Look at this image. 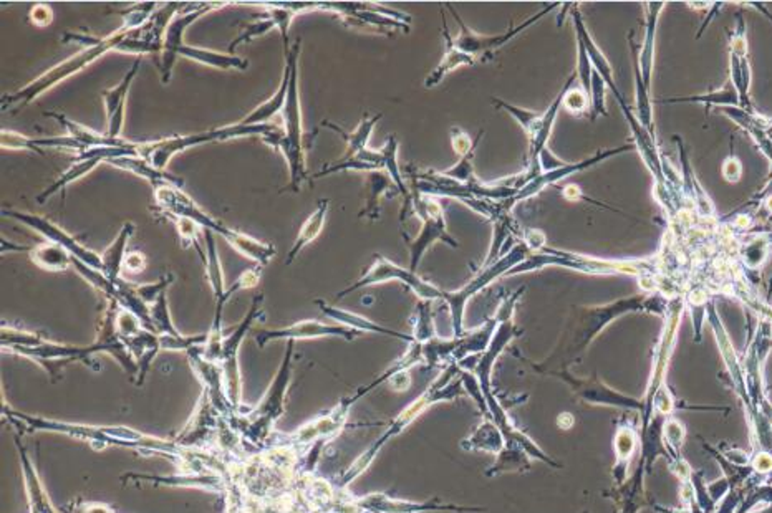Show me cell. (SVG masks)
Here are the masks:
<instances>
[{"mask_svg": "<svg viewBox=\"0 0 772 513\" xmlns=\"http://www.w3.org/2000/svg\"><path fill=\"white\" fill-rule=\"evenodd\" d=\"M665 307L668 303L660 295H637L605 307L576 309V315L570 319L551 356L544 363H533L529 360H525V363L541 374L552 376L554 372H568V366L582 358L587 346L612 319L629 311H653L660 315Z\"/></svg>", "mask_w": 772, "mask_h": 513, "instance_id": "cell-1", "label": "cell"}, {"mask_svg": "<svg viewBox=\"0 0 772 513\" xmlns=\"http://www.w3.org/2000/svg\"><path fill=\"white\" fill-rule=\"evenodd\" d=\"M5 419L10 424L16 425L22 433H57L69 435L79 441L89 443L91 447L98 451L107 447H132L140 451L150 452V454H160L164 457H173L183 462L186 457L187 451L181 449L174 441L158 439L148 434L140 433L126 425H97L79 424V423H67V421H57L48 417L32 416L14 411L5 407L2 411Z\"/></svg>", "mask_w": 772, "mask_h": 513, "instance_id": "cell-2", "label": "cell"}, {"mask_svg": "<svg viewBox=\"0 0 772 513\" xmlns=\"http://www.w3.org/2000/svg\"><path fill=\"white\" fill-rule=\"evenodd\" d=\"M130 28L136 27L123 22L122 27L115 32H111L110 36L101 37V38L83 36V34H65L62 37L63 44L71 42V44L81 45L80 52H77L62 62L57 63L50 70L44 71L42 75L37 77L36 80L30 81L26 87H22L14 93L4 95L0 99L2 110L14 108L16 111H18V110L30 105L32 101H36L37 98L42 97L48 89H54L67 79L85 70L87 67L100 60L101 57H105L110 52L122 54V47H123L124 38H126V34H128Z\"/></svg>", "mask_w": 772, "mask_h": 513, "instance_id": "cell-3", "label": "cell"}, {"mask_svg": "<svg viewBox=\"0 0 772 513\" xmlns=\"http://www.w3.org/2000/svg\"><path fill=\"white\" fill-rule=\"evenodd\" d=\"M183 184L163 181L153 184L156 204L161 213L169 219L173 217H189L201 227V229L213 230L214 234L221 236L231 244L232 247L239 252L240 256H248L258 267H264L276 256L277 250L272 244H267L262 240L248 236L240 230L227 227L221 221H216L213 215L203 211L197 204L181 189Z\"/></svg>", "mask_w": 772, "mask_h": 513, "instance_id": "cell-4", "label": "cell"}, {"mask_svg": "<svg viewBox=\"0 0 772 513\" xmlns=\"http://www.w3.org/2000/svg\"><path fill=\"white\" fill-rule=\"evenodd\" d=\"M293 356L295 341H287L284 360L258 406L250 407L244 413L239 407L229 416V423L240 434V437L256 449L264 447L270 441L272 427L284 416L287 391L292 381Z\"/></svg>", "mask_w": 772, "mask_h": 513, "instance_id": "cell-5", "label": "cell"}, {"mask_svg": "<svg viewBox=\"0 0 772 513\" xmlns=\"http://www.w3.org/2000/svg\"><path fill=\"white\" fill-rule=\"evenodd\" d=\"M301 44L302 40L297 38L295 44L291 47V50L285 52V58L292 65V73H291L287 101H285L282 113L279 116L284 138L277 150L284 154L287 166H289V176H291L289 186L285 187L284 191L291 189L293 193H299L303 181L309 179V169H307V160H305V133H303L301 91H299Z\"/></svg>", "mask_w": 772, "mask_h": 513, "instance_id": "cell-6", "label": "cell"}, {"mask_svg": "<svg viewBox=\"0 0 772 513\" xmlns=\"http://www.w3.org/2000/svg\"><path fill=\"white\" fill-rule=\"evenodd\" d=\"M408 213L415 214L417 217L423 221V227H421V232L418 234L417 239L409 242V252H411L409 270L417 274L419 260L423 258L425 252L435 242L443 240L454 248L458 247L460 244H458V240H454V237L448 234L446 221H444L443 205L435 197H429V195L423 194V193L415 189L413 193H409L408 199H405L400 221H405Z\"/></svg>", "mask_w": 772, "mask_h": 513, "instance_id": "cell-7", "label": "cell"}, {"mask_svg": "<svg viewBox=\"0 0 772 513\" xmlns=\"http://www.w3.org/2000/svg\"><path fill=\"white\" fill-rule=\"evenodd\" d=\"M264 295L259 293L252 298V305L248 315L242 319L239 325L232 328L231 333L224 337L222 345L221 368L224 376L226 394L236 409L240 407L242 396V378H240L239 350L244 338L248 337L249 330L264 315Z\"/></svg>", "mask_w": 772, "mask_h": 513, "instance_id": "cell-8", "label": "cell"}, {"mask_svg": "<svg viewBox=\"0 0 772 513\" xmlns=\"http://www.w3.org/2000/svg\"><path fill=\"white\" fill-rule=\"evenodd\" d=\"M390 280L403 282L405 287L411 288L421 300L444 301V298H446L444 290L429 284L427 280H423L419 275L411 272L409 268L408 270L401 268L400 266H397L395 262H391L380 254H375L372 266L365 270V274L356 280L355 284H352L350 287H346L345 290L338 292L337 298H344L348 293L362 290L365 287H372V285L383 284V282H390Z\"/></svg>", "mask_w": 772, "mask_h": 513, "instance_id": "cell-9", "label": "cell"}, {"mask_svg": "<svg viewBox=\"0 0 772 513\" xmlns=\"http://www.w3.org/2000/svg\"><path fill=\"white\" fill-rule=\"evenodd\" d=\"M373 388L375 384L372 382L365 388H360L354 396L342 399L337 406L330 409L329 413L305 423L292 434H287V437H284L285 443L291 444L295 449H311L313 444H327L333 441L338 434L345 429L350 407L354 406L358 399L364 398L365 394L370 393Z\"/></svg>", "mask_w": 772, "mask_h": 513, "instance_id": "cell-10", "label": "cell"}, {"mask_svg": "<svg viewBox=\"0 0 772 513\" xmlns=\"http://www.w3.org/2000/svg\"><path fill=\"white\" fill-rule=\"evenodd\" d=\"M529 252H531V248L527 247L524 242H521L507 256H502L499 262L484 267V270L480 275H476L470 284L464 285L462 288L456 290V292H446L444 301L449 305V310H451L454 337H462V317H464L466 301L470 300L472 295H476L480 290H482L484 287H488L492 280H496L497 277L507 275L514 267L524 264L527 256H529Z\"/></svg>", "mask_w": 772, "mask_h": 513, "instance_id": "cell-11", "label": "cell"}, {"mask_svg": "<svg viewBox=\"0 0 772 513\" xmlns=\"http://www.w3.org/2000/svg\"><path fill=\"white\" fill-rule=\"evenodd\" d=\"M325 9L335 10L344 18L346 27L370 30L375 34L393 37L397 32H408L411 17L398 12L386 9L380 4H325Z\"/></svg>", "mask_w": 772, "mask_h": 513, "instance_id": "cell-12", "label": "cell"}, {"mask_svg": "<svg viewBox=\"0 0 772 513\" xmlns=\"http://www.w3.org/2000/svg\"><path fill=\"white\" fill-rule=\"evenodd\" d=\"M448 7H449L451 12H453L454 20L460 24V36L454 37V45L461 50L462 54L468 55L470 58H472L474 62H489V60L494 57V54H496V50H499L502 45H506L507 42H509V40H513L515 36H519L521 32H524L525 28H529L531 26H534L539 18L544 17L545 14H549L551 10L560 7V4H549L545 9L541 10L539 14H535L534 17L527 18V20L523 22L521 26H515V27L509 28L507 32L501 34V36H480V34L472 32V30L468 28V26L462 22L460 16L456 14V10H454L449 4H448Z\"/></svg>", "mask_w": 772, "mask_h": 513, "instance_id": "cell-13", "label": "cell"}, {"mask_svg": "<svg viewBox=\"0 0 772 513\" xmlns=\"http://www.w3.org/2000/svg\"><path fill=\"white\" fill-rule=\"evenodd\" d=\"M2 217H7V219H12V221H17L20 224H24V225H27L30 229L36 230L37 234H40L42 237H45V240L54 242L57 246H62L63 248H67L70 252L71 256L79 258L83 264H87V266L93 267V268L103 272L101 256H98L97 252L85 247L75 236H71L67 230H63L58 224L47 219L44 215L24 213V211H17V209H4L2 211Z\"/></svg>", "mask_w": 772, "mask_h": 513, "instance_id": "cell-14", "label": "cell"}, {"mask_svg": "<svg viewBox=\"0 0 772 513\" xmlns=\"http://www.w3.org/2000/svg\"><path fill=\"white\" fill-rule=\"evenodd\" d=\"M213 141H224L221 128L203 131V133L176 134V136H168V138L153 140V141L138 142L136 150L140 158L152 162L153 166L160 171H166L171 160L179 152Z\"/></svg>", "mask_w": 772, "mask_h": 513, "instance_id": "cell-15", "label": "cell"}, {"mask_svg": "<svg viewBox=\"0 0 772 513\" xmlns=\"http://www.w3.org/2000/svg\"><path fill=\"white\" fill-rule=\"evenodd\" d=\"M226 4H216V2H206V4H191L189 9L183 10L179 16L171 20L168 26V30L164 34V42H163V50H161L160 58V77L163 85H168L173 77V70L174 65L178 62L179 48L181 45L185 44V32L187 27L199 20V18L206 16L207 12L214 9H219Z\"/></svg>", "mask_w": 772, "mask_h": 513, "instance_id": "cell-16", "label": "cell"}, {"mask_svg": "<svg viewBox=\"0 0 772 513\" xmlns=\"http://www.w3.org/2000/svg\"><path fill=\"white\" fill-rule=\"evenodd\" d=\"M105 300H107L105 311H103L101 319H100L97 338L91 343V348L97 354H110L116 363L120 364L124 372L136 381L138 372H140L138 364L134 361L133 354L124 343L123 338L120 337L118 328H116V313L120 310V305L113 298H105Z\"/></svg>", "mask_w": 772, "mask_h": 513, "instance_id": "cell-17", "label": "cell"}, {"mask_svg": "<svg viewBox=\"0 0 772 513\" xmlns=\"http://www.w3.org/2000/svg\"><path fill=\"white\" fill-rule=\"evenodd\" d=\"M364 333L352 330V328L342 327V325H327L319 319H302L293 325L285 328H272V330H262L256 335V343L259 348H264L267 343L285 340V341H297V340H309V338L338 337L344 340H355Z\"/></svg>", "mask_w": 772, "mask_h": 513, "instance_id": "cell-18", "label": "cell"}, {"mask_svg": "<svg viewBox=\"0 0 772 513\" xmlns=\"http://www.w3.org/2000/svg\"><path fill=\"white\" fill-rule=\"evenodd\" d=\"M737 26L731 34L729 45V68H731V83L735 85L739 95V107L747 113L755 115V108L751 105L749 89H751V67L747 60V40H746V22L741 14L736 16Z\"/></svg>", "mask_w": 772, "mask_h": 513, "instance_id": "cell-19", "label": "cell"}, {"mask_svg": "<svg viewBox=\"0 0 772 513\" xmlns=\"http://www.w3.org/2000/svg\"><path fill=\"white\" fill-rule=\"evenodd\" d=\"M140 63H142V58H136L133 67L126 71L123 80L120 81L113 89H103V93H101L105 115H107V134L113 140H120L122 133H123L126 103H128L130 89L133 87L134 79L140 71Z\"/></svg>", "mask_w": 772, "mask_h": 513, "instance_id": "cell-20", "label": "cell"}, {"mask_svg": "<svg viewBox=\"0 0 772 513\" xmlns=\"http://www.w3.org/2000/svg\"><path fill=\"white\" fill-rule=\"evenodd\" d=\"M552 376L559 378L567 384L568 388L572 390L574 394H577L578 398L584 399L587 403H594V404H612V406H625L629 409H635V407H641L639 401L635 399L627 398L623 394H619L615 391L607 388L604 382L597 380H577L574 378L568 372H554Z\"/></svg>", "mask_w": 772, "mask_h": 513, "instance_id": "cell-21", "label": "cell"}, {"mask_svg": "<svg viewBox=\"0 0 772 513\" xmlns=\"http://www.w3.org/2000/svg\"><path fill=\"white\" fill-rule=\"evenodd\" d=\"M16 444H17L18 457H20V466H22V474H24V482H26V492H27L28 497V513H58L55 508L54 502L50 500V497L45 490L44 482L40 478L36 464L30 459L26 445L20 443L18 439H16Z\"/></svg>", "mask_w": 772, "mask_h": 513, "instance_id": "cell-22", "label": "cell"}, {"mask_svg": "<svg viewBox=\"0 0 772 513\" xmlns=\"http://www.w3.org/2000/svg\"><path fill=\"white\" fill-rule=\"evenodd\" d=\"M315 305L319 307V310L322 311L325 317L335 319L338 325H342V327L352 328V330H356V331H360V333L372 331V333H380V335H386V337L398 338V340H403V341H407V343H415V338H413V335H405V333H398V331H395V330H388V328L380 327L378 323H375L372 319H366L364 315H358V313H354V311L342 310V309H337V307L327 305V301L323 300H315Z\"/></svg>", "mask_w": 772, "mask_h": 513, "instance_id": "cell-23", "label": "cell"}, {"mask_svg": "<svg viewBox=\"0 0 772 513\" xmlns=\"http://www.w3.org/2000/svg\"><path fill=\"white\" fill-rule=\"evenodd\" d=\"M291 73H292V65L285 58L284 77H282L280 87L277 89L276 93L266 99L264 103H260L256 110H252L249 115L244 116L238 123L242 124V126H252V124H267L276 121L277 118L282 113L285 101H287L289 85H291Z\"/></svg>", "mask_w": 772, "mask_h": 513, "instance_id": "cell-24", "label": "cell"}, {"mask_svg": "<svg viewBox=\"0 0 772 513\" xmlns=\"http://www.w3.org/2000/svg\"><path fill=\"white\" fill-rule=\"evenodd\" d=\"M365 193H366V204H365L364 211L358 214V217H368L372 222L380 217V199H382V195L401 194V191L395 184V181L385 171L366 173Z\"/></svg>", "mask_w": 772, "mask_h": 513, "instance_id": "cell-25", "label": "cell"}, {"mask_svg": "<svg viewBox=\"0 0 772 513\" xmlns=\"http://www.w3.org/2000/svg\"><path fill=\"white\" fill-rule=\"evenodd\" d=\"M179 57L189 58L193 62L201 63L217 70H238L244 71L249 68V62L242 57L234 54H221L217 50L203 48L196 45L183 44L179 48Z\"/></svg>", "mask_w": 772, "mask_h": 513, "instance_id": "cell-26", "label": "cell"}, {"mask_svg": "<svg viewBox=\"0 0 772 513\" xmlns=\"http://www.w3.org/2000/svg\"><path fill=\"white\" fill-rule=\"evenodd\" d=\"M134 230H136V227H134L133 222L123 224V227L118 232L115 240L101 254L103 274L107 275L108 280H111L113 284H116L122 278L124 258L128 256V244L133 237Z\"/></svg>", "mask_w": 772, "mask_h": 513, "instance_id": "cell-27", "label": "cell"}, {"mask_svg": "<svg viewBox=\"0 0 772 513\" xmlns=\"http://www.w3.org/2000/svg\"><path fill=\"white\" fill-rule=\"evenodd\" d=\"M647 7V30H645V38L643 44L640 45L639 52V65L640 73L643 77V81L650 89L651 85V71H653V55H655V36H657L658 18L661 14V9L665 7V2H649L643 4Z\"/></svg>", "mask_w": 772, "mask_h": 513, "instance_id": "cell-28", "label": "cell"}, {"mask_svg": "<svg viewBox=\"0 0 772 513\" xmlns=\"http://www.w3.org/2000/svg\"><path fill=\"white\" fill-rule=\"evenodd\" d=\"M45 116H52L55 121L62 124L63 130L67 131V136H70L71 140L80 142L85 150H90V148H103V146H123L124 142L128 141L124 138L113 140L107 133H98V131L91 130L89 126L77 123V121H73L69 116L62 115V113L47 111Z\"/></svg>", "mask_w": 772, "mask_h": 513, "instance_id": "cell-29", "label": "cell"}, {"mask_svg": "<svg viewBox=\"0 0 772 513\" xmlns=\"http://www.w3.org/2000/svg\"><path fill=\"white\" fill-rule=\"evenodd\" d=\"M205 242H206V277L207 282L211 285L214 293V300H216V311L224 313V295L227 287L224 284V270H222L221 258H219V252H217V244H216V234L213 230L205 229Z\"/></svg>", "mask_w": 772, "mask_h": 513, "instance_id": "cell-30", "label": "cell"}, {"mask_svg": "<svg viewBox=\"0 0 772 513\" xmlns=\"http://www.w3.org/2000/svg\"><path fill=\"white\" fill-rule=\"evenodd\" d=\"M329 211L330 199H320L319 204H317V209L305 219L302 227H301L299 234H297V237H295L292 248L289 250V256L285 258V264L287 266L292 264L293 260L302 252L303 247H307L309 244H312L313 240L319 237L320 232L323 230V225H325V221H327Z\"/></svg>", "mask_w": 772, "mask_h": 513, "instance_id": "cell-31", "label": "cell"}, {"mask_svg": "<svg viewBox=\"0 0 772 513\" xmlns=\"http://www.w3.org/2000/svg\"><path fill=\"white\" fill-rule=\"evenodd\" d=\"M572 17H574V26H576V34H577L578 38L584 42L587 48V54L590 57V62L594 65V70L604 79L605 83L613 89V93H615V97H620L621 93L617 89V83L613 80V71H612V65L610 62L607 60V57L602 54V50L595 45L594 40H592V37L588 34V30H587L586 26H584V20L580 17V14H578L577 10V4L574 5V10H572Z\"/></svg>", "mask_w": 772, "mask_h": 513, "instance_id": "cell-32", "label": "cell"}, {"mask_svg": "<svg viewBox=\"0 0 772 513\" xmlns=\"http://www.w3.org/2000/svg\"><path fill=\"white\" fill-rule=\"evenodd\" d=\"M380 118H382V115H365L354 131H345L338 124L330 123V121H323L322 126H327L330 130H333L335 133L340 134L345 140V154L340 160H352V158L358 156L362 151L368 148L366 144H368V140L372 136L373 128L380 121Z\"/></svg>", "mask_w": 772, "mask_h": 513, "instance_id": "cell-33", "label": "cell"}, {"mask_svg": "<svg viewBox=\"0 0 772 513\" xmlns=\"http://www.w3.org/2000/svg\"><path fill=\"white\" fill-rule=\"evenodd\" d=\"M443 32H444V38H446V55H444L443 60L441 63L436 67L435 71L428 77L427 81H425V87L427 89H433L436 85H439L441 81L444 80V77L448 75V73H451V71L456 70V68H460L462 65H470L472 67L474 65V60L470 58L468 55L462 54L461 50L454 45L453 37L449 34V28H448V24H446V20H444L443 16Z\"/></svg>", "mask_w": 772, "mask_h": 513, "instance_id": "cell-34", "label": "cell"}, {"mask_svg": "<svg viewBox=\"0 0 772 513\" xmlns=\"http://www.w3.org/2000/svg\"><path fill=\"white\" fill-rule=\"evenodd\" d=\"M28 256L38 268L47 272H63L71 266L70 252L62 246H57L48 240L40 242L36 247L30 248Z\"/></svg>", "mask_w": 772, "mask_h": 513, "instance_id": "cell-35", "label": "cell"}, {"mask_svg": "<svg viewBox=\"0 0 772 513\" xmlns=\"http://www.w3.org/2000/svg\"><path fill=\"white\" fill-rule=\"evenodd\" d=\"M466 451H482L489 454H501L506 445L504 434L492 421H484L482 424L461 443Z\"/></svg>", "mask_w": 772, "mask_h": 513, "instance_id": "cell-36", "label": "cell"}, {"mask_svg": "<svg viewBox=\"0 0 772 513\" xmlns=\"http://www.w3.org/2000/svg\"><path fill=\"white\" fill-rule=\"evenodd\" d=\"M108 164L116 166V168L130 171L136 176L146 179L150 184H156V183H163V181H171V183H178L183 184V181L178 177L171 176L166 171H160L154 168L152 162L143 160L140 156H126V158H116V160L108 161Z\"/></svg>", "mask_w": 772, "mask_h": 513, "instance_id": "cell-37", "label": "cell"}, {"mask_svg": "<svg viewBox=\"0 0 772 513\" xmlns=\"http://www.w3.org/2000/svg\"><path fill=\"white\" fill-rule=\"evenodd\" d=\"M630 44L633 48V63H635V83H637V110H639L640 123L649 131L651 136H655V126H653V111H651V103H650V89H647L643 77L640 73L639 65V52H637V45L633 42L630 34Z\"/></svg>", "mask_w": 772, "mask_h": 513, "instance_id": "cell-38", "label": "cell"}, {"mask_svg": "<svg viewBox=\"0 0 772 513\" xmlns=\"http://www.w3.org/2000/svg\"><path fill=\"white\" fill-rule=\"evenodd\" d=\"M703 103V105H721V107H739V95H737L735 85L728 81L726 87L719 91H713L708 95H696V97H683V98H668V99H660V103Z\"/></svg>", "mask_w": 772, "mask_h": 513, "instance_id": "cell-39", "label": "cell"}, {"mask_svg": "<svg viewBox=\"0 0 772 513\" xmlns=\"http://www.w3.org/2000/svg\"><path fill=\"white\" fill-rule=\"evenodd\" d=\"M492 103H494L496 108H499V110H504V111H507L509 115L514 118L517 123L523 126V130H524L525 134L529 136L531 142L535 141V140L539 138L542 128H544V113H534V111H529V110H524V108L514 107V105H511V103H507V101L497 99V98L496 99H492Z\"/></svg>", "mask_w": 772, "mask_h": 513, "instance_id": "cell-40", "label": "cell"}, {"mask_svg": "<svg viewBox=\"0 0 772 513\" xmlns=\"http://www.w3.org/2000/svg\"><path fill=\"white\" fill-rule=\"evenodd\" d=\"M150 315H152L153 331L158 337H179V333L173 319H171V311H169L168 305V292L163 293L158 300L153 303L150 307Z\"/></svg>", "mask_w": 772, "mask_h": 513, "instance_id": "cell-41", "label": "cell"}, {"mask_svg": "<svg viewBox=\"0 0 772 513\" xmlns=\"http://www.w3.org/2000/svg\"><path fill=\"white\" fill-rule=\"evenodd\" d=\"M431 301L421 300L418 303L417 311H415V331H413V338L417 343H428L436 338L435 321L431 317Z\"/></svg>", "mask_w": 772, "mask_h": 513, "instance_id": "cell-42", "label": "cell"}, {"mask_svg": "<svg viewBox=\"0 0 772 513\" xmlns=\"http://www.w3.org/2000/svg\"><path fill=\"white\" fill-rule=\"evenodd\" d=\"M576 79H577V73L568 79L567 89H566L564 99H562V107L568 110L572 115H584L587 111H590L592 99L582 87H572Z\"/></svg>", "mask_w": 772, "mask_h": 513, "instance_id": "cell-43", "label": "cell"}, {"mask_svg": "<svg viewBox=\"0 0 772 513\" xmlns=\"http://www.w3.org/2000/svg\"><path fill=\"white\" fill-rule=\"evenodd\" d=\"M171 221L174 222V225H176V230H178V236L183 240V246L185 247H195L196 252H197V256H201V260L206 264V252H203V247H201V242H199V232L201 227L196 224L193 219H189V217H173Z\"/></svg>", "mask_w": 772, "mask_h": 513, "instance_id": "cell-44", "label": "cell"}, {"mask_svg": "<svg viewBox=\"0 0 772 513\" xmlns=\"http://www.w3.org/2000/svg\"><path fill=\"white\" fill-rule=\"evenodd\" d=\"M0 144L2 150L10 151H32L40 156H45L44 148H40L37 144V138H28L26 134L17 133V131H10V130H2L0 134Z\"/></svg>", "mask_w": 772, "mask_h": 513, "instance_id": "cell-45", "label": "cell"}, {"mask_svg": "<svg viewBox=\"0 0 772 513\" xmlns=\"http://www.w3.org/2000/svg\"><path fill=\"white\" fill-rule=\"evenodd\" d=\"M274 28H277L276 24H274V20L270 17H267L266 14H262L259 22H256V24H249L248 27L242 30V34H240L238 38H234V40H232V44L229 45V54H234V52H236V48H238L239 45L248 44V42H250L252 38L264 36V34L270 32V30H274Z\"/></svg>", "mask_w": 772, "mask_h": 513, "instance_id": "cell-46", "label": "cell"}, {"mask_svg": "<svg viewBox=\"0 0 772 513\" xmlns=\"http://www.w3.org/2000/svg\"><path fill=\"white\" fill-rule=\"evenodd\" d=\"M173 284H174V277L164 275V277H161L158 282H153V284H133V288L136 295L144 303H148L152 307L153 303L158 300L163 293L168 292L169 287Z\"/></svg>", "mask_w": 772, "mask_h": 513, "instance_id": "cell-47", "label": "cell"}, {"mask_svg": "<svg viewBox=\"0 0 772 513\" xmlns=\"http://www.w3.org/2000/svg\"><path fill=\"white\" fill-rule=\"evenodd\" d=\"M260 275H262V267H252V268H248V270H244L242 274L234 280V284L226 290V295H224V300L222 303L226 305L227 300H231L232 297L236 295V293L239 292V290H248V288H254V287H258L259 282H260Z\"/></svg>", "mask_w": 772, "mask_h": 513, "instance_id": "cell-48", "label": "cell"}, {"mask_svg": "<svg viewBox=\"0 0 772 513\" xmlns=\"http://www.w3.org/2000/svg\"><path fill=\"white\" fill-rule=\"evenodd\" d=\"M605 83L604 79L594 70V77H592V107H590V116L592 120H597L598 116H608L607 107H605Z\"/></svg>", "mask_w": 772, "mask_h": 513, "instance_id": "cell-49", "label": "cell"}, {"mask_svg": "<svg viewBox=\"0 0 772 513\" xmlns=\"http://www.w3.org/2000/svg\"><path fill=\"white\" fill-rule=\"evenodd\" d=\"M481 136H482V131L478 134L476 141H471L468 133H464V131L460 130V128H453V130H451V142H453V150L456 151L460 156H464V154H468L470 151L476 150V146H478V142H480Z\"/></svg>", "mask_w": 772, "mask_h": 513, "instance_id": "cell-50", "label": "cell"}, {"mask_svg": "<svg viewBox=\"0 0 772 513\" xmlns=\"http://www.w3.org/2000/svg\"><path fill=\"white\" fill-rule=\"evenodd\" d=\"M28 18H30V22L34 26H37V27H47L54 20V10L50 9L48 4H36L30 9Z\"/></svg>", "mask_w": 772, "mask_h": 513, "instance_id": "cell-51", "label": "cell"}, {"mask_svg": "<svg viewBox=\"0 0 772 513\" xmlns=\"http://www.w3.org/2000/svg\"><path fill=\"white\" fill-rule=\"evenodd\" d=\"M123 268L130 270L132 274H140L146 268V256H143L142 252H128V256L124 258Z\"/></svg>", "mask_w": 772, "mask_h": 513, "instance_id": "cell-52", "label": "cell"}, {"mask_svg": "<svg viewBox=\"0 0 772 513\" xmlns=\"http://www.w3.org/2000/svg\"><path fill=\"white\" fill-rule=\"evenodd\" d=\"M741 171H743V166L735 156H729L728 160L724 161V164H723V176L729 183H737L741 179Z\"/></svg>", "mask_w": 772, "mask_h": 513, "instance_id": "cell-53", "label": "cell"}, {"mask_svg": "<svg viewBox=\"0 0 772 513\" xmlns=\"http://www.w3.org/2000/svg\"><path fill=\"white\" fill-rule=\"evenodd\" d=\"M71 513H116L111 507L98 502H83L73 507Z\"/></svg>", "mask_w": 772, "mask_h": 513, "instance_id": "cell-54", "label": "cell"}, {"mask_svg": "<svg viewBox=\"0 0 772 513\" xmlns=\"http://www.w3.org/2000/svg\"><path fill=\"white\" fill-rule=\"evenodd\" d=\"M523 239H524L525 246L531 250H541L545 244V237H544V232H541V230L525 229Z\"/></svg>", "mask_w": 772, "mask_h": 513, "instance_id": "cell-55", "label": "cell"}, {"mask_svg": "<svg viewBox=\"0 0 772 513\" xmlns=\"http://www.w3.org/2000/svg\"><path fill=\"white\" fill-rule=\"evenodd\" d=\"M562 195H564L567 201H578L580 197H584V193H582V189H580L577 184H568V186L562 189Z\"/></svg>", "mask_w": 772, "mask_h": 513, "instance_id": "cell-56", "label": "cell"}, {"mask_svg": "<svg viewBox=\"0 0 772 513\" xmlns=\"http://www.w3.org/2000/svg\"><path fill=\"white\" fill-rule=\"evenodd\" d=\"M32 247H26V246H18V244H12L5 237H2V256L9 254V252H22V250H30Z\"/></svg>", "mask_w": 772, "mask_h": 513, "instance_id": "cell-57", "label": "cell"}, {"mask_svg": "<svg viewBox=\"0 0 772 513\" xmlns=\"http://www.w3.org/2000/svg\"><path fill=\"white\" fill-rule=\"evenodd\" d=\"M772 295V280H771V287H769V295H767V298H771Z\"/></svg>", "mask_w": 772, "mask_h": 513, "instance_id": "cell-58", "label": "cell"}]
</instances>
